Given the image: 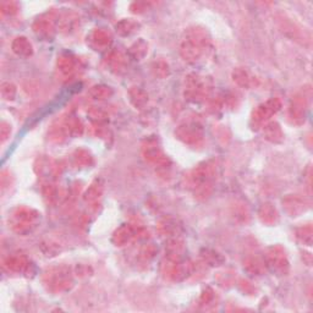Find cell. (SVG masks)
I'll list each match as a JSON object with an SVG mask.
<instances>
[{"mask_svg":"<svg viewBox=\"0 0 313 313\" xmlns=\"http://www.w3.org/2000/svg\"><path fill=\"white\" fill-rule=\"evenodd\" d=\"M56 21L58 20L51 15H43L33 22V31L38 36L44 37V38H50L55 32Z\"/></svg>","mask_w":313,"mask_h":313,"instance_id":"cell-11","label":"cell"},{"mask_svg":"<svg viewBox=\"0 0 313 313\" xmlns=\"http://www.w3.org/2000/svg\"><path fill=\"white\" fill-rule=\"evenodd\" d=\"M260 217L261 219H262V222L267 224H273L278 220V212L274 206L269 205V203H266V205L261 207Z\"/></svg>","mask_w":313,"mask_h":313,"instance_id":"cell-27","label":"cell"},{"mask_svg":"<svg viewBox=\"0 0 313 313\" xmlns=\"http://www.w3.org/2000/svg\"><path fill=\"white\" fill-rule=\"evenodd\" d=\"M41 214L32 208L19 207L11 214V226L19 234H27L37 226Z\"/></svg>","mask_w":313,"mask_h":313,"instance_id":"cell-4","label":"cell"},{"mask_svg":"<svg viewBox=\"0 0 313 313\" xmlns=\"http://www.w3.org/2000/svg\"><path fill=\"white\" fill-rule=\"evenodd\" d=\"M11 134V126L8 122L3 121L2 126H0V137H2V142H5L8 140V137Z\"/></svg>","mask_w":313,"mask_h":313,"instance_id":"cell-40","label":"cell"},{"mask_svg":"<svg viewBox=\"0 0 313 313\" xmlns=\"http://www.w3.org/2000/svg\"><path fill=\"white\" fill-rule=\"evenodd\" d=\"M267 261H268V266L272 267L273 271L285 274L289 271V262L286 258L285 251L280 247V246H275V247L269 248L268 255H267Z\"/></svg>","mask_w":313,"mask_h":313,"instance_id":"cell-8","label":"cell"},{"mask_svg":"<svg viewBox=\"0 0 313 313\" xmlns=\"http://www.w3.org/2000/svg\"><path fill=\"white\" fill-rule=\"evenodd\" d=\"M135 235H136V229L130 224H124V225L120 226L117 230L114 232L113 235V242L116 246H124L128 245L130 241L134 239Z\"/></svg>","mask_w":313,"mask_h":313,"instance_id":"cell-14","label":"cell"},{"mask_svg":"<svg viewBox=\"0 0 313 313\" xmlns=\"http://www.w3.org/2000/svg\"><path fill=\"white\" fill-rule=\"evenodd\" d=\"M104 191V181L102 179H96L93 182L91 183L90 187L87 189V191L83 195V200L88 203H94L99 200L100 196L103 195Z\"/></svg>","mask_w":313,"mask_h":313,"instance_id":"cell-17","label":"cell"},{"mask_svg":"<svg viewBox=\"0 0 313 313\" xmlns=\"http://www.w3.org/2000/svg\"><path fill=\"white\" fill-rule=\"evenodd\" d=\"M297 237L302 241L303 243L306 245H311L312 242V228L311 225L303 226V228H300L297 230Z\"/></svg>","mask_w":313,"mask_h":313,"instance_id":"cell-35","label":"cell"},{"mask_svg":"<svg viewBox=\"0 0 313 313\" xmlns=\"http://www.w3.org/2000/svg\"><path fill=\"white\" fill-rule=\"evenodd\" d=\"M284 207L286 208V212L291 215H297L301 212L305 211V203L301 198L296 196H289L283 201Z\"/></svg>","mask_w":313,"mask_h":313,"instance_id":"cell-20","label":"cell"},{"mask_svg":"<svg viewBox=\"0 0 313 313\" xmlns=\"http://www.w3.org/2000/svg\"><path fill=\"white\" fill-rule=\"evenodd\" d=\"M215 179V166L209 162L197 165L189 175V185L197 198H206L211 194Z\"/></svg>","mask_w":313,"mask_h":313,"instance_id":"cell-2","label":"cell"},{"mask_svg":"<svg viewBox=\"0 0 313 313\" xmlns=\"http://www.w3.org/2000/svg\"><path fill=\"white\" fill-rule=\"evenodd\" d=\"M43 195L47 198L48 202L50 203L55 202L58 200V190H56L55 186L51 185V183H47V185L43 186Z\"/></svg>","mask_w":313,"mask_h":313,"instance_id":"cell-34","label":"cell"},{"mask_svg":"<svg viewBox=\"0 0 313 313\" xmlns=\"http://www.w3.org/2000/svg\"><path fill=\"white\" fill-rule=\"evenodd\" d=\"M88 115H90L92 121H94L96 124H103L108 120V113L100 107H92L88 110Z\"/></svg>","mask_w":313,"mask_h":313,"instance_id":"cell-31","label":"cell"},{"mask_svg":"<svg viewBox=\"0 0 313 313\" xmlns=\"http://www.w3.org/2000/svg\"><path fill=\"white\" fill-rule=\"evenodd\" d=\"M246 268H247L249 272L261 274V272L263 271L264 267H263V263L261 262L260 260H257V258H251V260H248L247 263H246Z\"/></svg>","mask_w":313,"mask_h":313,"instance_id":"cell-37","label":"cell"},{"mask_svg":"<svg viewBox=\"0 0 313 313\" xmlns=\"http://www.w3.org/2000/svg\"><path fill=\"white\" fill-rule=\"evenodd\" d=\"M43 281L51 291H65L73 284L71 269L68 266H64V264L49 267L43 273Z\"/></svg>","mask_w":313,"mask_h":313,"instance_id":"cell-3","label":"cell"},{"mask_svg":"<svg viewBox=\"0 0 313 313\" xmlns=\"http://www.w3.org/2000/svg\"><path fill=\"white\" fill-rule=\"evenodd\" d=\"M306 111H307L306 97L303 96V94H297V96L292 97L289 109L290 117H291L296 124H302L306 119Z\"/></svg>","mask_w":313,"mask_h":313,"instance_id":"cell-12","label":"cell"},{"mask_svg":"<svg viewBox=\"0 0 313 313\" xmlns=\"http://www.w3.org/2000/svg\"><path fill=\"white\" fill-rule=\"evenodd\" d=\"M142 151L146 160H148L149 163H153V164L160 166V168H165L168 165L169 159L163 153L156 140H146V142L142 146Z\"/></svg>","mask_w":313,"mask_h":313,"instance_id":"cell-7","label":"cell"},{"mask_svg":"<svg viewBox=\"0 0 313 313\" xmlns=\"http://www.w3.org/2000/svg\"><path fill=\"white\" fill-rule=\"evenodd\" d=\"M148 53V44L142 39L140 41L135 42L134 44L129 48V54H130L131 58L136 59V60H141L145 58Z\"/></svg>","mask_w":313,"mask_h":313,"instance_id":"cell-26","label":"cell"},{"mask_svg":"<svg viewBox=\"0 0 313 313\" xmlns=\"http://www.w3.org/2000/svg\"><path fill=\"white\" fill-rule=\"evenodd\" d=\"M177 139L181 140L183 143H187L190 146H197L203 141V130L200 125L195 122H189L177 128L175 131Z\"/></svg>","mask_w":313,"mask_h":313,"instance_id":"cell-6","label":"cell"},{"mask_svg":"<svg viewBox=\"0 0 313 313\" xmlns=\"http://www.w3.org/2000/svg\"><path fill=\"white\" fill-rule=\"evenodd\" d=\"M5 266L13 272H25L30 267V261L22 255H15L5 261Z\"/></svg>","mask_w":313,"mask_h":313,"instance_id":"cell-19","label":"cell"},{"mask_svg":"<svg viewBox=\"0 0 313 313\" xmlns=\"http://www.w3.org/2000/svg\"><path fill=\"white\" fill-rule=\"evenodd\" d=\"M129 97L132 104L139 109L143 108L148 103V94L140 87H131L129 91Z\"/></svg>","mask_w":313,"mask_h":313,"instance_id":"cell-22","label":"cell"},{"mask_svg":"<svg viewBox=\"0 0 313 313\" xmlns=\"http://www.w3.org/2000/svg\"><path fill=\"white\" fill-rule=\"evenodd\" d=\"M80 24V17L74 11H65L58 17L56 26L62 33H71L76 31Z\"/></svg>","mask_w":313,"mask_h":313,"instance_id":"cell-13","label":"cell"},{"mask_svg":"<svg viewBox=\"0 0 313 313\" xmlns=\"http://www.w3.org/2000/svg\"><path fill=\"white\" fill-rule=\"evenodd\" d=\"M11 48H13V51L16 55L22 56V58H28L33 54L32 43L28 41L26 37H17V38L14 39Z\"/></svg>","mask_w":313,"mask_h":313,"instance_id":"cell-15","label":"cell"},{"mask_svg":"<svg viewBox=\"0 0 313 313\" xmlns=\"http://www.w3.org/2000/svg\"><path fill=\"white\" fill-rule=\"evenodd\" d=\"M281 102L278 98H271L262 103L254 113V120L257 122H264L279 111Z\"/></svg>","mask_w":313,"mask_h":313,"instance_id":"cell-10","label":"cell"},{"mask_svg":"<svg viewBox=\"0 0 313 313\" xmlns=\"http://www.w3.org/2000/svg\"><path fill=\"white\" fill-rule=\"evenodd\" d=\"M111 34L104 28H94L87 36V44L94 50H104L110 47Z\"/></svg>","mask_w":313,"mask_h":313,"instance_id":"cell-9","label":"cell"},{"mask_svg":"<svg viewBox=\"0 0 313 313\" xmlns=\"http://www.w3.org/2000/svg\"><path fill=\"white\" fill-rule=\"evenodd\" d=\"M177 224L173 222V220H164L160 223V231L162 234L169 235V236H174L175 232H177Z\"/></svg>","mask_w":313,"mask_h":313,"instance_id":"cell-33","label":"cell"},{"mask_svg":"<svg viewBox=\"0 0 313 313\" xmlns=\"http://www.w3.org/2000/svg\"><path fill=\"white\" fill-rule=\"evenodd\" d=\"M202 257L206 263L209 266H220V263L224 262V258L218 252L212 251V249H205L202 252Z\"/></svg>","mask_w":313,"mask_h":313,"instance_id":"cell-32","label":"cell"},{"mask_svg":"<svg viewBox=\"0 0 313 313\" xmlns=\"http://www.w3.org/2000/svg\"><path fill=\"white\" fill-rule=\"evenodd\" d=\"M232 80L236 82L240 87L249 88L252 86V77L249 76L248 71L242 68H237L232 71Z\"/></svg>","mask_w":313,"mask_h":313,"instance_id":"cell-24","label":"cell"},{"mask_svg":"<svg viewBox=\"0 0 313 313\" xmlns=\"http://www.w3.org/2000/svg\"><path fill=\"white\" fill-rule=\"evenodd\" d=\"M264 136H266L267 140L271 141V142L277 143L283 140L284 135L280 126L277 122H269V124L264 126Z\"/></svg>","mask_w":313,"mask_h":313,"instance_id":"cell-25","label":"cell"},{"mask_svg":"<svg viewBox=\"0 0 313 313\" xmlns=\"http://www.w3.org/2000/svg\"><path fill=\"white\" fill-rule=\"evenodd\" d=\"M19 8H17L16 3L13 2H7V3H2V13L4 15H14V14L17 13Z\"/></svg>","mask_w":313,"mask_h":313,"instance_id":"cell-39","label":"cell"},{"mask_svg":"<svg viewBox=\"0 0 313 313\" xmlns=\"http://www.w3.org/2000/svg\"><path fill=\"white\" fill-rule=\"evenodd\" d=\"M62 124H64L66 131H68V134H69V136L76 137V136H80V135H82L83 125H82L81 120H80L79 117H76V116L65 117L64 121H62Z\"/></svg>","mask_w":313,"mask_h":313,"instance_id":"cell-21","label":"cell"},{"mask_svg":"<svg viewBox=\"0 0 313 313\" xmlns=\"http://www.w3.org/2000/svg\"><path fill=\"white\" fill-rule=\"evenodd\" d=\"M66 137H69V134L62 122L51 126L49 131V139L51 141H54V142H62Z\"/></svg>","mask_w":313,"mask_h":313,"instance_id":"cell-30","label":"cell"},{"mask_svg":"<svg viewBox=\"0 0 313 313\" xmlns=\"http://www.w3.org/2000/svg\"><path fill=\"white\" fill-rule=\"evenodd\" d=\"M2 96L4 99L13 100L16 96V87L10 82H4L2 85Z\"/></svg>","mask_w":313,"mask_h":313,"instance_id":"cell-36","label":"cell"},{"mask_svg":"<svg viewBox=\"0 0 313 313\" xmlns=\"http://www.w3.org/2000/svg\"><path fill=\"white\" fill-rule=\"evenodd\" d=\"M58 69L64 76H71L77 70V60L71 54H62L58 58Z\"/></svg>","mask_w":313,"mask_h":313,"instance_id":"cell-16","label":"cell"},{"mask_svg":"<svg viewBox=\"0 0 313 313\" xmlns=\"http://www.w3.org/2000/svg\"><path fill=\"white\" fill-rule=\"evenodd\" d=\"M154 71H156V75L159 77H165L168 76L169 74V66L165 61H158L154 62Z\"/></svg>","mask_w":313,"mask_h":313,"instance_id":"cell-38","label":"cell"},{"mask_svg":"<svg viewBox=\"0 0 313 313\" xmlns=\"http://www.w3.org/2000/svg\"><path fill=\"white\" fill-rule=\"evenodd\" d=\"M211 37L205 28L190 27L183 33L180 53L183 60L191 64L200 61L208 50Z\"/></svg>","mask_w":313,"mask_h":313,"instance_id":"cell-1","label":"cell"},{"mask_svg":"<svg viewBox=\"0 0 313 313\" xmlns=\"http://www.w3.org/2000/svg\"><path fill=\"white\" fill-rule=\"evenodd\" d=\"M140 27V24L137 21H134L131 19H124L120 22L116 24V32L120 36H130V34L135 33L137 31V28Z\"/></svg>","mask_w":313,"mask_h":313,"instance_id":"cell-23","label":"cell"},{"mask_svg":"<svg viewBox=\"0 0 313 313\" xmlns=\"http://www.w3.org/2000/svg\"><path fill=\"white\" fill-rule=\"evenodd\" d=\"M74 160L77 165L86 168V166H90L93 163V157L87 149H76L74 153Z\"/></svg>","mask_w":313,"mask_h":313,"instance_id":"cell-28","label":"cell"},{"mask_svg":"<svg viewBox=\"0 0 313 313\" xmlns=\"http://www.w3.org/2000/svg\"><path fill=\"white\" fill-rule=\"evenodd\" d=\"M108 65L114 73L120 74L126 68V56L120 50L110 51L108 56Z\"/></svg>","mask_w":313,"mask_h":313,"instance_id":"cell-18","label":"cell"},{"mask_svg":"<svg viewBox=\"0 0 313 313\" xmlns=\"http://www.w3.org/2000/svg\"><path fill=\"white\" fill-rule=\"evenodd\" d=\"M209 86L207 83L206 77H201L200 75L192 74L186 79L185 97L192 103L202 102L208 96Z\"/></svg>","mask_w":313,"mask_h":313,"instance_id":"cell-5","label":"cell"},{"mask_svg":"<svg viewBox=\"0 0 313 313\" xmlns=\"http://www.w3.org/2000/svg\"><path fill=\"white\" fill-rule=\"evenodd\" d=\"M88 94L94 99H107L113 94V90L107 85H97L91 88Z\"/></svg>","mask_w":313,"mask_h":313,"instance_id":"cell-29","label":"cell"}]
</instances>
